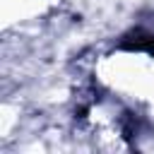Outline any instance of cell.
<instances>
[{
	"mask_svg": "<svg viewBox=\"0 0 154 154\" xmlns=\"http://www.w3.org/2000/svg\"><path fill=\"white\" fill-rule=\"evenodd\" d=\"M96 82L118 103L154 120V51L118 48L96 63Z\"/></svg>",
	"mask_w": 154,
	"mask_h": 154,
	"instance_id": "cell-1",
	"label": "cell"
},
{
	"mask_svg": "<svg viewBox=\"0 0 154 154\" xmlns=\"http://www.w3.org/2000/svg\"><path fill=\"white\" fill-rule=\"evenodd\" d=\"M55 0H0V19L2 31L10 34L12 29L31 26L36 19L48 17Z\"/></svg>",
	"mask_w": 154,
	"mask_h": 154,
	"instance_id": "cell-2",
	"label": "cell"
}]
</instances>
